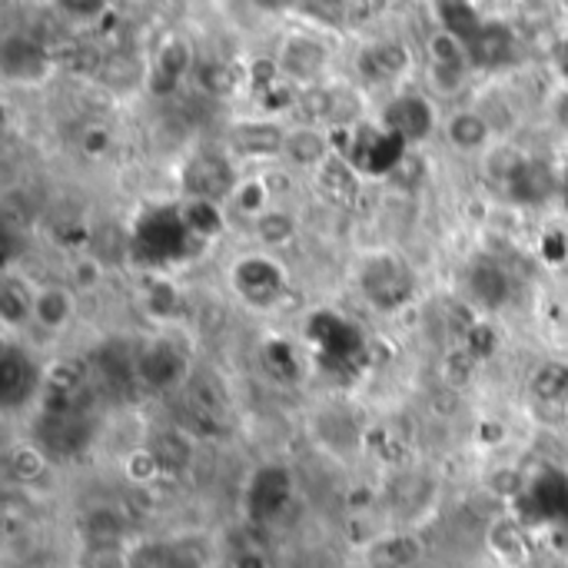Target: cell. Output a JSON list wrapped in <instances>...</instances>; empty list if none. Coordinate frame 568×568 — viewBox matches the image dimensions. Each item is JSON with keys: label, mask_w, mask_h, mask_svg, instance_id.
Wrapping results in <instances>:
<instances>
[{"label": "cell", "mask_w": 568, "mask_h": 568, "mask_svg": "<svg viewBox=\"0 0 568 568\" xmlns=\"http://www.w3.org/2000/svg\"><path fill=\"white\" fill-rule=\"evenodd\" d=\"M363 290L379 310H396L409 300L413 280L396 256H373L363 270Z\"/></svg>", "instance_id": "obj_5"}, {"label": "cell", "mask_w": 568, "mask_h": 568, "mask_svg": "<svg viewBox=\"0 0 568 568\" xmlns=\"http://www.w3.org/2000/svg\"><path fill=\"white\" fill-rule=\"evenodd\" d=\"M57 67L53 50L37 40V37H23V33H10L0 43V70L10 83H40L50 77V70Z\"/></svg>", "instance_id": "obj_3"}, {"label": "cell", "mask_w": 568, "mask_h": 568, "mask_svg": "<svg viewBox=\"0 0 568 568\" xmlns=\"http://www.w3.org/2000/svg\"><path fill=\"white\" fill-rule=\"evenodd\" d=\"M196 83L210 93V97H230L240 87V70L223 63V60H206L196 70Z\"/></svg>", "instance_id": "obj_32"}, {"label": "cell", "mask_w": 568, "mask_h": 568, "mask_svg": "<svg viewBox=\"0 0 568 568\" xmlns=\"http://www.w3.org/2000/svg\"><path fill=\"white\" fill-rule=\"evenodd\" d=\"M180 77H173V73H166V70H160V67H150V77H146V87L156 93V97H170V93H176L180 90Z\"/></svg>", "instance_id": "obj_53"}, {"label": "cell", "mask_w": 568, "mask_h": 568, "mask_svg": "<svg viewBox=\"0 0 568 568\" xmlns=\"http://www.w3.org/2000/svg\"><path fill=\"white\" fill-rule=\"evenodd\" d=\"M47 393L53 396H77L83 389V363L80 359H57L47 373H43Z\"/></svg>", "instance_id": "obj_34"}, {"label": "cell", "mask_w": 568, "mask_h": 568, "mask_svg": "<svg viewBox=\"0 0 568 568\" xmlns=\"http://www.w3.org/2000/svg\"><path fill=\"white\" fill-rule=\"evenodd\" d=\"M310 336H313V343H320V349H323L326 356H333V359H346V356H353V353L363 349V339H359L356 326L346 323V320L336 316V313H316V316L310 320Z\"/></svg>", "instance_id": "obj_14"}, {"label": "cell", "mask_w": 568, "mask_h": 568, "mask_svg": "<svg viewBox=\"0 0 568 568\" xmlns=\"http://www.w3.org/2000/svg\"><path fill=\"white\" fill-rule=\"evenodd\" d=\"M519 47V37L516 30L506 23V20H486L483 30L469 40V67H479V70H499L503 63L513 60Z\"/></svg>", "instance_id": "obj_12"}, {"label": "cell", "mask_w": 568, "mask_h": 568, "mask_svg": "<svg viewBox=\"0 0 568 568\" xmlns=\"http://www.w3.org/2000/svg\"><path fill=\"white\" fill-rule=\"evenodd\" d=\"M73 316V300L63 286H47L37 293V303H33V323L43 326L47 333H57L70 323Z\"/></svg>", "instance_id": "obj_24"}, {"label": "cell", "mask_w": 568, "mask_h": 568, "mask_svg": "<svg viewBox=\"0 0 568 568\" xmlns=\"http://www.w3.org/2000/svg\"><path fill=\"white\" fill-rule=\"evenodd\" d=\"M160 476H163V469H160L156 456L150 453V446L133 449V453L126 456V479H130V483H136V486H150V483H156Z\"/></svg>", "instance_id": "obj_40"}, {"label": "cell", "mask_w": 568, "mask_h": 568, "mask_svg": "<svg viewBox=\"0 0 568 568\" xmlns=\"http://www.w3.org/2000/svg\"><path fill=\"white\" fill-rule=\"evenodd\" d=\"M546 256H549V260H562V256H566V243L552 236V240H549V246H546Z\"/></svg>", "instance_id": "obj_54"}, {"label": "cell", "mask_w": 568, "mask_h": 568, "mask_svg": "<svg viewBox=\"0 0 568 568\" xmlns=\"http://www.w3.org/2000/svg\"><path fill=\"white\" fill-rule=\"evenodd\" d=\"M562 206L568 210V166L562 170Z\"/></svg>", "instance_id": "obj_56"}, {"label": "cell", "mask_w": 568, "mask_h": 568, "mask_svg": "<svg viewBox=\"0 0 568 568\" xmlns=\"http://www.w3.org/2000/svg\"><path fill=\"white\" fill-rule=\"evenodd\" d=\"M429 63L433 67H469V50L459 37L446 33V30H436L429 37Z\"/></svg>", "instance_id": "obj_37"}, {"label": "cell", "mask_w": 568, "mask_h": 568, "mask_svg": "<svg viewBox=\"0 0 568 568\" xmlns=\"http://www.w3.org/2000/svg\"><path fill=\"white\" fill-rule=\"evenodd\" d=\"M276 63L290 83H300L306 90V87H320V77L329 67V50H326V43H320L313 37H286Z\"/></svg>", "instance_id": "obj_6"}, {"label": "cell", "mask_w": 568, "mask_h": 568, "mask_svg": "<svg viewBox=\"0 0 568 568\" xmlns=\"http://www.w3.org/2000/svg\"><path fill=\"white\" fill-rule=\"evenodd\" d=\"M110 146H113V136H110V130L106 126H87L83 133H80V153L83 156H90V160H100V156H106L110 153Z\"/></svg>", "instance_id": "obj_45"}, {"label": "cell", "mask_w": 568, "mask_h": 568, "mask_svg": "<svg viewBox=\"0 0 568 568\" xmlns=\"http://www.w3.org/2000/svg\"><path fill=\"white\" fill-rule=\"evenodd\" d=\"M80 568H130V552H123V549H83Z\"/></svg>", "instance_id": "obj_47"}, {"label": "cell", "mask_w": 568, "mask_h": 568, "mask_svg": "<svg viewBox=\"0 0 568 568\" xmlns=\"http://www.w3.org/2000/svg\"><path fill=\"white\" fill-rule=\"evenodd\" d=\"M7 469L17 483H37L43 473H47V456L43 449L23 443V446H13L10 456H7Z\"/></svg>", "instance_id": "obj_35"}, {"label": "cell", "mask_w": 568, "mask_h": 568, "mask_svg": "<svg viewBox=\"0 0 568 568\" xmlns=\"http://www.w3.org/2000/svg\"><path fill=\"white\" fill-rule=\"evenodd\" d=\"M532 393L542 403H559L562 396H568V366H542L532 376Z\"/></svg>", "instance_id": "obj_38"}, {"label": "cell", "mask_w": 568, "mask_h": 568, "mask_svg": "<svg viewBox=\"0 0 568 568\" xmlns=\"http://www.w3.org/2000/svg\"><path fill=\"white\" fill-rule=\"evenodd\" d=\"M70 283L80 293L97 290L103 283V260L100 256H90V253H77L73 263H70Z\"/></svg>", "instance_id": "obj_39"}, {"label": "cell", "mask_w": 568, "mask_h": 568, "mask_svg": "<svg viewBox=\"0 0 568 568\" xmlns=\"http://www.w3.org/2000/svg\"><path fill=\"white\" fill-rule=\"evenodd\" d=\"M523 506L536 523L568 519V483L556 473L539 476L536 483H529V489L523 496Z\"/></svg>", "instance_id": "obj_13"}, {"label": "cell", "mask_w": 568, "mask_h": 568, "mask_svg": "<svg viewBox=\"0 0 568 568\" xmlns=\"http://www.w3.org/2000/svg\"><path fill=\"white\" fill-rule=\"evenodd\" d=\"M37 373L30 369V359L17 349V346H3L0 353V393H3V406H17L33 393Z\"/></svg>", "instance_id": "obj_17"}, {"label": "cell", "mask_w": 568, "mask_h": 568, "mask_svg": "<svg viewBox=\"0 0 568 568\" xmlns=\"http://www.w3.org/2000/svg\"><path fill=\"white\" fill-rule=\"evenodd\" d=\"M296 110L310 126H326L333 116V90L329 87H306L296 97Z\"/></svg>", "instance_id": "obj_36"}, {"label": "cell", "mask_w": 568, "mask_h": 568, "mask_svg": "<svg viewBox=\"0 0 568 568\" xmlns=\"http://www.w3.org/2000/svg\"><path fill=\"white\" fill-rule=\"evenodd\" d=\"M469 293L483 310H499L509 300V276L496 263H479L469 273Z\"/></svg>", "instance_id": "obj_22"}, {"label": "cell", "mask_w": 568, "mask_h": 568, "mask_svg": "<svg viewBox=\"0 0 568 568\" xmlns=\"http://www.w3.org/2000/svg\"><path fill=\"white\" fill-rule=\"evenodd\" d=\"M556 60H559V67L566 70V77H568V37L562 40V47H559V57H556Z\"/></svg>", "instance_id": "obj_55"}, {"label": "cell", "mask_w": 568, "mask_h": 568, "mask_svg": "<svg viewBox=\"0 0 568 568\" xmlns=\"http://www.w3.org/2000/svg\"><path fill=\"white\" fill-rule=\"evenodd\" d=\"M130 568H173V546L170 542H146L130 552Z\"/></svg>", "instance_id": "obj_42"}, {"label": "cell", "mask_w": 568, "mask_h": 568, "mask_svg": "<svg viewBox=\"0 0 568 568\" xmlns=\"http://www.w3.org/2000/svg\"><path fill=\"white\" fill-rule=\"evenodd\" d=\"M446 136L456 150L463 153H479L486 150L489 136H493V123L479 113V110H459L449 116L446 123Z\"/></svg>", "instance_id": "obj_19"}, {"label": "cell", "mask_w": 568, "mask_h": 568, "mask_svg": "<svg viewBox=\"0 0 568 568\" xmlns=\"http://www.w3.org/2000/svg\"><path fill=\"white\" fill-rule=\"evenodd\" d=\"M466 77H469V67H433V63H429V80H433V87H436L439 93H446V97L459 93L463 83H466Z\"/></svg>", "instance_id": "obj_44"}, {"label": "cell", "mask_w": 568, "mask_h": 568, "mask_svg": "<svg viewBox=\"0 0 568 568\" xmlns=\"http://www.w3.org/2000/svg\"><path fill=\"white\" fill-rule=\"evenodd\" d=\"M423 546L413 536H389L369 549V566L373 568H409L419 562Z\"/></svg>", "instance_id": "obj_25"}, {"label": "cell", "mask_w": 568, "mask_h": 568, "mask_svg": "<svg viewBox=\"0 0 568 568\" xmlns=\"http://www.w3.org/2000/svg\"><path fill=\"white\" fill-rule=\"evenodd\" d=\"M489 549H493L503 562H509V566L523 562V559L529 556V539H526L523 523H516V519H499V523L489 529Z\"/></svg>", "instance_id": "obj_26"}, {"label": "cell", "mask_w": 568, "mask_h": 568, "mask_svg": "<svg viewBox=\"0 0 568 568\" xmlns=\"http://www.w3.org/2000/svg\"><path fill=\"white\" fill-rule=\"evenodd\" d=\"M383 130L403 136L409 146H413V143H423V140H429L433 130H436V106H433L426 97H419V93L396 97V100H389L386 110H383Z\"/></svg>", "instance_id": "obj_4"}, {"label": "cell", "mask_w": 568, "mask_h": 568, "mask_svg": "<svg viewBox=\"0 0 568 568\" xmlns=\"http://www.w3.org/2000/svg\"><path fill=\"white\" fill-rule=\"evenodd\" d=\"M356 67L373 83H393L413 70V50L399 40H379L359 50Z\"/></svg>", "instance_id": "obj_11"}, {"label": "cell", "mask_w": 568, "mask_h": 568, "mask_svg": "<svg viewBox=\"0 0 568 568\" xmlns=\"http://www.w3.org/2000/svg\"><path fill=\"white\" fill-rule=\"evenodd\" d=\"M476 363H479V359H476L469 349H459L456 356H449V359H446V376H449V383H453V386H459V383L473 379Z\"/></svg>", "instance_id": "obj_49"}, {"label": "cell", "mask_w": 568, "mask_h": 568, "mask_svg": "<svg viewBox=\"0 0 568 568\" xmlns=\"http://www.w3.org/2000/svg\"><path fill=\"white\" fill-rule=\"evenodd\" d=\"M80 532H83L87 549H120L123 536H126V526H123V516L116 509L97 506V509H90L83 516Z\"/></svg>", "instance_id": "obj_18"}, {"label": "cell", "mask_w": 568, "mask_h": 568, "mask_svg": "<svg viewBox=\"0 0 568 568\" xmlns=\"http://www.w3.org/2000/svg\"><path fill=\"white\" fill-rule=\"evenodd\" d=\"M146 77H150V70H143V60L133 50H110L103 57L100 73H97V80L106 90H130V87H136Z\"/></svg>", "instance_id": "obj_20"}, {"label": "cell", "mask_w": 568, "mask_h": 568, "mask_svg": "<svg viewBox=\"0 0 568 568\" xmlns=\"http://www.w3.org/2000/svg\"><path fill=\"white\" fill-rule=\"evenodd\" d=\"M286 156L296 166H323L333 156L329 130L326 126H310V123H300V126L286 130Z\"/></svg>", "instance_id": "obj_16"}, {"label": "cell", "mask_w": 568, "mask_h": 568, "mask_svg": "<svg viewBox=\"0 0 568 568\" xmlns=\"http://www.w3.org/2000/svg\"><path fill=\"white\" fill-rule=\"evenodd\" d=\"M150 453L156 456V463H160V469H163V473H180V469H186V466H190V459H193V446H190V439H186V436H180V433H173V429L156 433V436L150 439Z\"/></svg>", "instance_id": "obj_29"}, {"label": "cell", "mask_w": 568, "mask_h": 568, "mask_svg": "<svg viewBox=\"0 0 568 568\" xmlns=\"http://www.w3.org/2000/svg\"><path fill=\"white\" fill-rule=\"evenodd\" d=\"M466 349L483 363V359H489L496 349H499V336H496V329L489 326V323H476L469 333H466Z\"/></svg>", "instance_id": "obj_43"}, {"label": "cell", "mask_w": 568, "mask_h": 568, "mask_svg": "<svg viewBox=\"0 0 568 568\" xmlns=\"http://www.w3.org/2000/svg\"><path fill=\"white\" fill-rule=\"evenodd\" d=\"M226 146L243 160H270L286 153V130L270 120H243L230 130Z\"/></svg>", "instance_id": "obj_9"}, {"label": "cell", "mask_w": 568, "mask_h": 568, "mask_svg": "<svg viewBox=\"0 0 568 568\" xmlns=\"http://www.w3.org/2000/svg\"><path fill=\"white\" fill-rule=\"evenodd\" d=\"M60 10L63 13H73V20H80V23H97V27L110 13V7L106 3H97V0L93 3H87V0L83 3H60Z\"/></svg>", "instance_id": "obj_51"}, {"label": "cell", "mask_w": 568, "mask_h": 568, "mask_svg": "<svg viewBox=\"0 0 568 568\" xmlns=\"http://www.w3.org/2000/svg\"><path fill=\"white\" fill-rule=\"evenodd\" d=\"M270 200H273V193H270V186H266L263 176H246V180H240V186H236V193H233V206H236L240 213H250L253 220H260L266 210H273Z\"/></svg>", "instance_id": "obj_33"}, {"label": "cell", "mask_w": 568, "mask_h": 568, "mask_svg": "<svg viewBox=\"0 0 568 568\" xmlns=\"http://www.w3.org/2000/svg\"><path fill=\"white\" fill-rule=\"evenodd\" d=\"M183 193L186 200H206V203H220V200H233L240 176L233 170V163L223 153H196L186 166H183Z\"/></svg>", "instance_id": "obj_2"}, {"label": "cell", "mask_w": 568, "mask_h": 568, "mask_svg": "<svg viewBox=\"0 0 568 568\" xmlns=\"http://www.w3.org/2000/svg\"><path fill=\"white\" fill-rule=\"evenodd\" d=\"M562 123L568 126V97H566V106H562Z\"/></svg>", "instance_id": "obj_57"}, {"label": "cell", "mask_w": 568, "mask_h": 568, "mask_svg": "<svg viewBox=\"0 0 568 568\" xmlns=\"http://www.w3.org/2000/svg\"><path fill=\"white\" fill-rule=\"evenodd\" d=\"M190 233L186 223L180 216V210H163V213H150L140 220L136 233H133V250L140 253V260H176L180 253H186L190 246Z\"/></svg>", "instance_id": "obj_1"}, {"label": "cell", "mask_w": 568, "mask_h": 568, "mask_svg": "<svg viewBox=\"0 0 568 568\" xmlns=\"http://www.w3.org/2000/svg\"><path fill=\"white\" fill-rule=\"evenodd\" d=\"M433 13H439L436 20H439V30H446V33H453V37H459L466 47H469V40L483 30V23H486V17L473 7V3H466V0H453V3H436L433 7Z\"/></svg>", "instance_id": "obj_23"}, {"label": "cell", "mask_w": 568, "mask_h": 568, "mask_svg": "<svg viewBox=\"0 0 568 568\" xmlns=\"http://www.w3.org/2000/svg\"><path fill=\"white\" fill-rule=\"evenodd\" d=\"M153 67H160V70H166V73H173V77L183 80L190 73V67H193V53H190V47L183 40H170V43L160 47Z\"/></svg>", "instance_id": "obj_41"}, {"label": "cell", "mask_w": 568, "mask_h": 568, "mask_svg": "<svg viewBox=\"0 0 568 568\" xmlns=\"http://www.w3.org/2000/svg\"><path fill=\"white\" fill-rule=\"evenodd\" d=\"M323 196L329 203H349L356 196V186H359V173L349 160L343 156H329L323 166H320V176H316Z\"/></svg>", "instance_id": "obj_21"}, {"label": "cell", "mask_w": 568, "mask_h": 568, "mask_svg": "<svg viewBox=\"0 0 568 568\" xmlns=\"http://www.w3.org/2000/svg\"><path fill=\"white\" fill-rule=\"evenodd\" d=\"M136 379L150 389H166V386H176L183 379V356L173 353L170 346L156 343V346H146L140 356H136Z\"/></svg>", "instance_id": "obj_15"}, {"label": "cell", "mask_w": 568, "mask_h": 568, "mask_svg": "<svg viewBox=\"0 0 568 568\" xmlns=\"http://www.w3.org/2000/svg\"><path fill=\"white\" fill-rule=\"evenodd\" d=\"M263 359H266V369H273L280 379L296 376V356H293V349L286 343H270L266 353H263Z\"/></svg>", "instance_id": "obj_46"}, {"label": "cell", "mask_w": 568, "mask_h": 568, "mask_svg": "<svg viewBox=\"0 0 568 568\" xmlns=\"http://www.w3.org/2000/svg\"><path fill=\"white\" fill-rule=\"evenodd\" d=\"M506 196L519 206H542L562 196V173L546 160H526L519 176L506 186Z\"/></svg>", "instance_id": "obj_10"}, {"label": "cell", "mask_w": 568, "mask_h": 568, "mask_svg": "<svg viewBox=\"0 0 568 568\" xmlns=\"http://www.w3.org/2000/svg\"><path fill=\"white\" fill-rule=\"evenodd\" d=\"M233 286L240 290V296L250 306H273L280 300V293L286 290V273L270 256H250V260L236 263Z\"/></svg>", "instance_id": "obj_7"}, {"label": "cell", "mask_w": 568, "mask_h": 568, "mask_svg": "<svg viewBox=\"0 0 568 568\" xmlns=\"http://www.w3.org/2000/svg\"><path fill=\"white\" fill-rule=\"evenodd\" d=\"M526 160H529V156H523L513 143H499V146L486 150L483 170H486V176H489L493 183H499V186L506 190V186L519 176V170L526 166Z\"/></svg>", "instance_id": "obj_30"}, {"label": "cell", "mask_w": 568, "mask_h": 568, "mask_svg": "<svg viewBox=\"0 0 568 568\" xmlns=\"http://www.w3.org/2000/svg\"><path fill=\"white\" fill-rule=\"evenodd\" d=\"M33 303H37V296H30V290L20 280L7 276L0 283V320H3V326L17 329L27 320H33Z\"/></svg>", "instance_id": "obj_27"}, {"label": "cell", "mask_w": 568, "mask_h": 568, "mask_svg": "<svg viewBox=\"0 0 568 568\" xmlns=\"http://www.w3.org/2000/svg\"><path fill=\"white\" fill-rule=\"evenodd\" d=\"M253 230H256L260 243H266V246H286V243L296 240V216L273 206L260 220H253Z\"/></svg>", "instance_id": "obj_31"}, {"label": "cell", "mask_w": 568, "mask_h": 568, "mask_svg": "<svg viewBox=\"0 0 568 568\" xmlns=\"http://www.w3.org/2000/svg\"><path fill=\"white\" fill-rule=\"evenodd\" d=\"M180 216L186 223V233L196 236V240H213L223 233V213L216 203H206V200H183L180 206Z\"/></svg>", "instance_id": "obj_28"}, {"label": "cell", "mask_w": 568, "mask_h": 568, "mask_svg": "<svg viewBox=\"0 0 568 568\" xmlns=\"http://www.w3.org/2000/svg\"><path fill=\"white\" fill-rule=\"evenodd\" d=\"M293 496V476L283 466H263L246 489V513L253 523L276 519Z\"/></svg>", "instance_id": "obj_8"}, {"label": "cell", "mask_w": 568, "mask_h": 568, "mask_svg": "<svg viewBox=\"0 0 568 568\" xmlns=\"http://www.w3.org/2000/svg\"><path fill=\"white\" fill-rule=\"evenodd\" d=\"M489 486H493L496 496H513V499H523L526 489H529V483H526V476L519 469H499Z\"/></svg>", "instance_id": "obj_48"}, {"label": "cell", "mask_w": 568, "mask_h": 568, "mask_svg": "<svg viewBox=\"0 0 568 568\" xmlns=\"http://www.w3.org/2000/svg\"><path fill=\"white\" fill-rule=\"evenodd\" d=\"M173 568H206V549L200 542H170Z\"/></svg>", "instance_id": "obj_50"}, {"label": "cell", "mask_w": 568, "mask_h": 568, "mask_svg": "<svg viewBox=\"0 0 568 568\" xmlns=\"http://www.w3.org/2000/svg\"><path fill=\"white\" fill-rule=\"evenodd\" d=\"M176 303H180V296H176V290L170 286V283H156L153 290H150V310L153 313H173L176 310Z\"/></svg>", "instance_id": "obj_52"}]
</instances>
